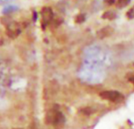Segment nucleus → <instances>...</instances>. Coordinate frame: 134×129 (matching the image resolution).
<instances>
[{
  "label": "nucleus",
  "mask_w": 134,
  "mask_h": 129,
  "mask_svg": "<svg viewBox=\"0 0 134 129\" xmlns=\"http://www.w3.org/2000/svg\"><path fill=\"white\" fill-rule=\"evenodd\" d=\"M116 17V13L112 11V10H108L105 11L102 14V18L103 19H108V20H114Z\"/></svg>",
  "instance_id": "5"
},
{
  "label": "nucleus",
  "mask_w": 134,
  "mask_h": 129,
  "mask_svg": "<svg viewBox=\"0 0 134 129\" xmlns=\"http://www.w3.org/2000/svg\"><path fill=\"white\" fill-rule=\"evenodd\" d=\"M100 97L103 99L114 102H119L123 100V96L116 91H104L100 93Z\"/></svg>",
  "instance_id": "1"
},
{
  "label": "nucleus",
  "mask_w": 134,
  "mask_h": 129,
  "mask_svg": "<svg viewBox=\"0 0 134 129\" xmlns=\"http://www.w3.org/2000/svg\"><path fill=\"white\" fill-rule=\"evenodd\" d=\"M105 2L108 5H112L115 2V0H105Z\"/></svg>",
  "instance_id": "11"
},
{
  "label": "nucleus",
  "mask_w": 134,
  "mask_h": 129,
  "mask_svg": "<svg viewBox=\"0 0 134 129\" xmlns=\"http://www.w3.org/2000/svg\"><path fill=\"white\" fill-rule=\"evenodd\" d=\"M20 32V29L19 28V24L16 22H11L7 25L6 33L11 38H15Z\"/></svg>",
  "instance_id": "3"
},
{
  "label": "nucleus",
  "mask_w": 134,
  "mask_h": 129,
  "mask_svg": "<svg viewBox=\"0 0 134 129\" xmlns=\"http://www.w3.org/2000/svg\"><path fill=\"white\" fill-rule=\"evenodd\" d=\"M86 20V17H85V15L82 14V13H80L79 15H77L75 18V22L77 23V24H81L82 22H84Z\"/></svg>",
  "instance_id": "8"
},
{
  "label": "nucleus",
  "mask_w": 134,
  "mask_h": 129,
  "mask_svg": "<svg viewBox=\"0 0 134 129\" xmlns=\"http://www.w3.org/2000/svg\"><path fill=\"white\" fill-rule=\"evenodd\" d=\"M82 112H83V113H85V114H87V115H89V114H91V113H93V109H92V108H90V107H87V108H85V109H83Z\"/></svg>",
  "instance_id": "10"
},
{
  "label": "nucleus",
  "mask_w": 134,
  "mask_h": 129,
  "mask_svg": "<svg viewBox=\"0 0 134 129\" xmlns=\"http://www.w3.org/2000/svg\"><path fill=\"white\" fill-rule=\"evenodd\" d=\"M113 33H114V28L111 26H106L97 31V35L99 39H104L112 35Z\"/></svg>",
  "instance_id": "4"
},
{
  "label": "nucleus",
  "mask_w": 134,
  "mask_h": 129,
  "mask_svg": "<svg viewBox=\"0 0 134 129\" xmlns=\"http://www.w3.org/2000/svg\"><path fill=\"white\" fill-rule=\"evenodd\" d=\"M129 80L134 84V76H130V77L129 78Z\"/></svg>",
  "instance_id": "12"
},
{
  "label": "nucleus",
  "mask_w": 134,
  "mask_h": 129,
  "mask_svg": "<svg viewBox=\"0 0 134 129\" xmlns=\"http://www.w3.org/2000/svg\"><path fill=\"white\" fill-rule=\"evenodd\" d=\"M126 17L129 19H133L134 18V6L133 7H131L126 13Z\"/></svg>",
  "instance_id": "9"
},
{
  "label": "nucleus",
  "mask_w": 134,
  "mask_h": 129,
  "mask_svg": "<svg viewBox=\"0 0 134 129\" xmlns=\"http://www.w3.org/2000/svg\"><path fill=\"white\" fill-rule=\"evenodd\" d=\"M36 13H34V20H36Z\"/></svg>",
  "instance_id": "13"
},
{
  "label": "nucleus",
  "mask_w": 134,
  "mask_h": 129,
  "mask_svg": "<svg viewBox=\"0 0 134 129\" xmlns=\"http://www.w3.org/2000/svg\"><path fill=\"white\" fill-rule=\"evenodd\" d=\"M17 9H18L17 6H12V5H9V6H6L3 9L2 12H3V13H9V12H13V11L16 10Z\"/></svg>",
  "instance_id": "7"
},
{
  "label": "nucleus",
  "mask_w": 134,
  "mask_h": 129,
  "mask_svg": "<svg viewBox=\"0 0 134 129\" xmlns=\"http://www.w3.org/2000/svg\"><path fill=\"white\" fill-rule=\"evenodd\" d=\"M131 0H118L117 3H116V6L119 9L124 8L126 7L128 4H130Z\"/></svg>",
  "instance_id": "6"
},
{
  "label": "nucleus",
  "mask_w": 134,
  "mask_h": 129,
  "mask_svg": "<svg viewBox=\"0 0 134 129\" xmlns=\"http://www.w3.org/2000/svg\"><path fill=\"white\" fill-rule=\"evenodd\" d=\"M41 15L42 17V25H46L52 19L53 17V10L50 7L48 6H45L41 10Z\"/></svg>",
  "instance_id": "2"
}]
</instances>
